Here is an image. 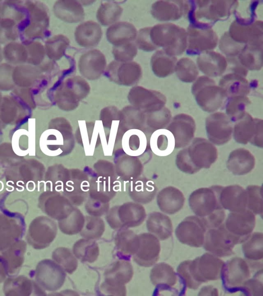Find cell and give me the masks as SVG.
I'll use <instances>...</instances> for the list:
<instances>
[{
	"mask_svg": "<svg viewBox=\"0 0 263 296\" xmlns=\"http://www.w3.org/2000/svg\"><path fill=\"white\" fill-rule=\"evenodd\" d=\"M106 66L105 57L97 49H91L83 54L78 62L80 73L90 80L99 78L105 71Z\"/></svg>",
	"mask_w": 263,
	"mask_h": 296,
	"instance_id": "19",
	"label": "cell"
},
{
	"mask_svg": "<svg viewBox=\"0 0 263 296\" xmlns=\"http://www.w3.org/2000/svg\"><path fill=\"white\" fill-rule=\"evenodd\" d=\"M224 263L219 257L205 253L194 260L181 262L177 273L186 287L196 290L203 283L220 279Z\"/></svg>",
	"mask_w": 263,
	"mask_h": 296,
	"instance_id": "1",
	"label": "cell"
},
{
	"mask_svg": "<svg viewBox=\"0 0 263 296\" xmlns=\"http://www.w3.org/2000/svg\"><path fill=\"white\" fill-rule=\"evenodd\" d=\"M137 52V47L133 42L114 46L112 48V54L115 61L121 62L132 61Z\"/></svg>",
	"mask_w": 263,
	"mask_h": 296,
	"instance_id": "42",
	"label": "cell"
},
{
	"mask_svg": "<svg viewBox=\"0 0 263 296\" xmlns=\"http://www.w3.org/2000/svg\"><path fill=\"white\" fill-rule=\"evenodd\" d=\"M84 219L81 213L72 214L66 217V233L73 234L82 230L84 225Z\"/></svg>",
	"mask_w": 263,
	"mask_h": 296,
	"instance_id": "45",
	"label": "cell"
},
{
	"mask_svg": "<svg viewBox=\"0 0 263 296\" xmlns=\"http://www.w3.org/2000/svg\"><path fill=\"white\" fill-rule=\"evenodd\" d=\"M205 129L209 141L219 145L227 143L233 133L231 121L221 112L213 113L206 118Z\"/></svg>",
	"mask_w": 263,
	"mask_h": 296,
	"instance_id": "15",
	"label": "cell"
},
{
	"mask_svg": "<svg viewBox=\"0 0 263 296\" xmlns=\"http://www.w3.org/2000/svg\"><path fill=\"white\" fill-rule=\"evenodd\" d=\"M129 96L137 105L151 112L164 107L166 101L165 97L160 92L141 86L133 87Z\"/></svg>",
	"mask_w": 263,
	"mask_h": 296,
	"instance_id": "21",
	"label": "cell"
},
{
	"mask_svg": "<svg viewBox=\"0 0 263 296\" xmlns=\"http://www.w3.org/2000/svg\"><path fill=\"white\" fill-rule=\"evenodd\" d=\"M125 150L129 149L127 153H134L139 155L142 154L146 147V138L143 132L136 130L134 132V135L124 136Z\"/></svg>",
	"mask_w": 263,
	"mask_h": 296,
	"instance_id": "40",
	"label": "cell"
},
{
	"mask_svg": "<svg viewBox=\"0 0 263 296\" xmlns=\"http://www.w3.org/2000/svg\"><path fill=\"white\" fill-rule=\"evenodd\" d=\"M122 11V8L115 2H103L98 9L97 18L103 26L111 25L119 20Z\"/></svg>",
	"mask_w": 263,
	"mask_h": 296,
	"instance_id": "37",
	"label": "cell"
},
{
	"mask_svg": "<svg viewBox=\"0 0 263 296\" xmlns=\"http://www.w3.org/2000/svg\"><path fill=\"white\" fill-rule=\"evenodd\" d=\"M228 33L235 41L243 45L263 44L262 22L237 17L231 24Z\"/></svg>",
	"mask_w": 263,
	"mask_h": 296,
	"instance_id": "10",
	"label": "cell"
},
{
	"mask_svg": "<svg viewBox=\"0 0 263 296\" xmlns=\"http://www.w3.org/2000/svg\"><path fill=\"white\" fill-rule=\"evenodd\" d=\"M175 72L178 79L185 83L194 82L199 74L197 65L188 58H181L177 62Z\"/></svg>",
	"mask_w": 263,
	"mask_h": 296,
	"instance_id": "38",
	"label": "cell"
},
{
	"mask_svg": "<svg viewBox=\"0 0 263 296\" xmlns=\"http://www.w3.org/2000/svg\"><path fill=\"white\" fill-rule=\"evenodd\" d=\"M217 150L214 144L202 138L193 139L176 155V164L182 172L194 174L201 169H208L217 160Z\"/></svg>",
	"mask_w": 263,
	"mask_h": 296,
	"instance_id": "3",
	"label": "cell"
},
{
	"mask_svg": "<svg viewBox=\"0 0 263 296\" xmlns=\"http://www.w3.org/2000/svg\"><path fill=\"white\" fill-rule=\"evenodd\" d=\"M148 230L159 240H164L172 235L173 225L170 217L158 212L149 214L146 220Z\"/></svg>",
	"mask_w": 263,
	"mask_h": 296,
	"instance_id": "31",
	"label": "cell"
},
{
	"mask_svg": "<svg viewBox=\"0 0 263 296\" xmlns=\"http://www.w3.org/2000/svg\"><path fill=\"white\" fill-rule=\"evenodd\" d=\"M127 214L114 211L108 214V223L112 228L135 227L144 221L146 213L144 208L139 206L136 210L126 211Z\"/></svg>",
	"mask_w": 263,
	"mask_h": 296,
	"instance_id": "29",
	"label": "cell"
},
{
	"mask_svg": "<svg viewBox=\"0 0 263 296\" xmlns=\"http://www.w3.org/2000/svg\"><path fill=\"white\" fill-rule=\"evenodd\" d=\"M247 193V209L255 215L262 214V189L261 186L250 185L246 189Z\"/></svg>",
	"mask_w": 263,
	"mask_h": 296,
	"instance_id": "39",
	"label": "cell"
},
{
	"mask_svg": "<svg viewBox=\"0 0 263 296\" xmlns=\"http://www.w3.org/2000/svg\"><path fill=\"white\" fill-rule=\"evenodd\" d=\"M233 128L235 140L239 143L246 144L248 142L262 147V120L253 118L246 113L239 120L235 122Z\"/></svg>",
	"mask_w": 263,
	"mask_h": 296,
	"instance_id": "11",
	"label": "cell"
},
{
	"mask_svg": "<svg viewBox=\"0 0 263 296\" xmlns=\"http://www.w3.org/2000/svg\"><path fill=\"white\" fill-rule=\"evenodd\" d=\"M152 283L160 292H179V286L186 287L184 283L173 267L165 263L155 265L151 270Z\"/></svg>",
	"mask_w": 263,
	"mask_h": 296,
	"instance_id": "16",
	"label": "cell"
},
{
	"mask_svg": "<svg viewBox=\"0 0 263 296\" xmlns=\"http://www.w3.org/2000/svg\"><path fill=\"white\" fill-rule=\"evenodd\" d=\"M255 224V214L248 209L230 213L224 223L227 231L238 244L242 243L251 235Z\"/></svg>",
	"mask_w": 263,
	"mask_h": 296,
	"instance_id": "13",
	"label": "cell"
},
{
	"mask_svg": "<svg viewBox=\"0 0 263 296\" xmlns=\"http://www.w3.org/2000/svg\"><path fill=\"white\" fill-rule=\"evenodd\" d=\"M150 29L151 27H145L139 30L135 39L137 47L145 51H152L158 48L151 41Z\"/></svg>",
	"mask_w": 263,
	"mask_h": 296,
	"instance_id": "44",
	"label": "cell"
},
{
	"mask_svg": "<svg viewBox=\"0 0 263 296\" xmlns=\"http://www.w3.org/2000/svg\"><path fill=\"white\" fill-rule=\"evenodd\" d=\"M219 86L224 91L227 98L236 96H247L250 87L245 77L234 73H229L220 79Z\"/></svg>",
	"mask_w": 263,
	"mask_h": 296,
	"instance_id": "30",
	"label": "cell"
},
{
	"mask_svg": "<svg viewBox=\"0 0 263 296\" xmlns=\"http://www.w3.org/2000/svg\"><path fill=\"white\" fill-rule=\"evenodd\" d=\"M237 244L236 240L222 223L217 227L207 230L203 246L210 253L222 257L233 254V249Z\"/></svg>",
	"mask_w": 263,
	"mask_h": 296,
	"instance_id": "9",
	"label": "cell"
},
{
	"mask_svg": "<svg viewBox=\"0 0 263 296\" xmlns=\"http://www.w3.org/2000/svg\"><path fill=\"white\" fill-rule=\"evenodd\" d=\"M74 36L80 46L92 47L100 42L102 36V30L97 23L92 21H86L77 26Z\"/></svg>",
	"mask_w": 263,
	"mask_h": 296,
	"instance_id": "26",
	"label": "cell"
},
{
	"mask_svg": "<svg viewBox=\"0 0 263 296\" xmlns=\"http://www.w3.org/2000/svg\"><path fill=\"white\" fill-rule=\"evenodd\" d=\"M247 96H236L227 98L225 102L226 115L231 122H236L246 114V109L250 103Z\"/></svg>",
	"mask_w": 263,
	"mask_h": 296,
	"instance_id": "36",
	"label": "cell"
},
{
	"mask_svg": "<svg viewBox=\"0 0 263 296\" xmlns=\"http://www.w3.org/2000/svg\"><path fill=\"white\" fill-rule=\"evenodd\" d=\"M139 246L135 256L138 264L150 267L159 258L160 244L159 239L151 233H143L139 236Z\"/></svg>",
	"mask_w": 263,
	"mask_h": 296,
	"instance_id": "18",
	"label": "cell"
},
{
	"mask_svg": "<svg viewBox=\"0 0 263 296\" xmlns=\"http://www.w3.org/2000/svg\"><path fill=\"white\" fill-rule=\"evenodd\" d=\"M222 188L220 186H213L199 188L189 196L190 208L201 219L207 230L219 226L224 220L225 212L219 201Z\"/></svg>",
	"mask_w": 263,
	"mask_h": 296,
	"instance_id": "2",
	"label": "cell"
},
{
	"mask_svg": "<svg viewBox=\"0 0 263 296\" xmlns=\"http://www.w3.org/2000/svg\"><path fill=\"white\" fill-rule=\"evenodd\" d=\"M54 9L58 17L67 23H79L85 17L84 10L78 1H59L55 5Z\"/></svg>",
	"mask_w": 263,
	"mask_h": 296,
	"instance_id": "33",
	"label": "cell"
},
{
	"mask_svg": "<svg viewBox=\"0 0 263 296\" xmlns=\"http://www.w3.org/2000/svg\"><path fill=\"white\" fill-rule=\"evenodd\" d=\"M157 205L161 211L174 214L183 207L185 198L178 189L170 186L161 190L157 195Z\"/></svg>",
	"mask_w": 263,
	"mask_h": 296,
	"instance_id": "24",
	"label": "cell"
},
{
	"mask_svg": "<svg viewBox=\"0 0 263 296\" xmlns=\"http://www.w3.org/2000/svg\"><path fill=\"white\" fill-rule=\"evenodd\" d=\"M177 59L163 50L157 51L152 57L151 65L154 74L159 78L166 77L175 72Z\"/></svg>",
	"mask_w": 263,
	"mask_h": 296,
	"instance_id": "35",
	"label": "cell"
},
{
	"mask_svg": "<svg viewBox=\"0 0 263 296\" xmlns=\"http://www.w3.org/2000/svg\"><path fill=\"white\" fill-rule=\"evenodd\" d=\"M137 33L136 28L132 24L119 22L108 28L106 38L114 46H117L133 42L136 39Z\"/></svg>",
	"mask_w": 263,
	"mask_h": 296,
	"instance_id": "27",
	"label": "cell"
},
{
	"mask_svg": "<svg viewBox=\"0 0 263 296\" xmlns=\"http://www.w3.org/2000/svg\"><path fill=\"white\" fill-rule=\"evenodd\" d=\"M247 199L246 190L237 184L222 187L219 194L221 207L231 212L247 209Z\"/></svg>",
	"mask_w": 263,
	"mask_h": 296,
	"instance_id": "22",
	"label": "cell"
},
{
	"mask_svg": "<svg viewBox=\"0 0 263 296\" xmlns=\"http://www.w3.org/2000/svg\"><path fill=\"white\" fill-rule=\"evenodd\" d=\"M149 36L153 44L157 48L172 56L181 55L186 49V31L172 23L157 24L151 27Z\"/></svg>",
	"mask_w": 263,
	"mask_h": 296,
	"instance_id": "4",
	"label": "cell"
},
{
	"mask_svg": "<svg viewBox=\"0 0 263 296\" xmlns=\"http://www.w3.org/2000/svg\"><path fill=\"white\" fill-rule=\"evenodd\" d=\"M262 44H246L237 57L248 70H259L262 68Z\"/></svg>",
	"mask_w": 263,
	"mask_h": 296,
	"instance_id": "34",
	"label": "cell"
},
{
	"mask_svg": "<svg viewBox=\"0 0 263 296\" xmlns=\"http://www.w3.org/2000/svg\"><path fill=\"white\" fill-rule=\"evenodd\" d=\"M242 250L249 265L253 268L262 266L263 234L254 232L242 243ZM249 265V266H250Z\"/></svg>",
	"mask_w": 263,
	"mask_h": 296,
	"instance_id": "28",
	"label": "cell"
},
{
	"mask_svg": "<svg viewBox=\"0 0 263 296\" xmlns=\"http://www.w3.org/2000/svg\"><path fill=\"white\" fill-rule=\"evenodd\" d=\"M250 276L248 262L241 257H233L224 262L222 269L220 278L223 289L228 293L240 291Z\"/></svg>",
	"mask_w": 263,
	"mask_h": 296,
	"instance_id": "7",
	"label": "cell"
},
{
	"mask_svg": "<svg viewBox=\"0 0 263 296\" xmlns=\"http://www.w3.org/2000/svg\"><path fill=\"white\" fill-rule=\"evenodd\" d=\"M227 68L232 71L231 73H236L244 77L247 76L248 70L239 62L237 57H227Z\"/></svg>",
	"mask_w": 263,
	"mask_h": 296,
	"instance_id": "46",
	"label": "cell"
},
{
	"mask_svg": "<svg viewBox=\"0 0 263 296\" xmlns=\"http://www.w3.org/2000/svg\"><path fill=\"white\" fill-rule=\"evenodd\" d=\"M166 129L174 136L175 148H184L193 139L196 130L195 122L190 115L180 114L171 120Z\"/></svg>",
	"mask_w": 263,
	"mask_h": 296,
	"instance_id": "17",
	"label": "cell"
},
{
	"mask_svg": "<svg viewBox=\"0 0 263 296\" xmlns=\"http://www.w3.org/2000/svg\"><path fill=\"white\" fill-rule=\"evenodd\" d=\"M106 76L119 84L130 86L138 82L142 76L140 65L133 61H112L105 70Z\"/></svg>",
	"mask_w": 263,
	"mask_h": 296,
	"instance_id": "14",
	"label": "cell"
},
{
	"mask_svg": "<svg viewBox=\"0 0 263 296\" xmlns=\"http://www.w3.org/2000/svg\"><path fill=\"white\" fill-rule=\"evenodd\" d=\"M192 92L198 105L209 113L218 110L227 99L224 91L215 81L204 76L196 80L192 85Z\"/></svg>",
	"mask_w": 263,
	"mask_h": 296,
	"instance_id": "6",
	"label": "cell"
},
{
	"mask_svg": "<svg viewBox=\"0 0 263 296\" xmlns=\"http://www.w3.org/2000/svg\"><path fill=\"white\" fill-rule=\"evenodd\" d=\"M150 145L153 152L156 155L159 156H167L175 148L174 136L167 129H158L151 136Z\"/></svg>",
	"mask_w": 263,
	"mask_h": 296,
	"instance_id": "32",
	"label": "cell"
},
{
	"mask_svg": "<svg viewBox=\"0 0 263 296\" xmlns=\"http://www.w3.org/2000/svg\"><path fill=\"white\" fill-rule=\"evenodd\" d=\"M198 68L208 77L222 75L227 69L226 58L219 53L207 51L200 54L196 60Z\"/></svg>",
	"mask_w": 263,
	"mask_h": 296,
	"instance_id": "23",
	"label": "cell"
},
{
	"mask_svg": "<svg viewBox=\"0 0 263 296\" xmlns=\"http://www.w3.org/2000/svg\"><path fill=\"white\" fill-rule=\"evenodd\" d=\"M207 229L201 219L197 216H189L178 225L175 235L182 244L192 247L203 246Z\"/></svg>",
	"mask_w": 263,
	"mask_h": 296,
	"instance_id": "12",
	"label": "cell"
},
{
	"mask_svg": "<svg viewBox=\"0 0 263 296\" xmlns=\"http://www.w3.org/2000/svg\"><path fill=\"white\" fill-rule=\"evenodd\" d=\"M255 163V158L249 150L238 149L230 154L227 167L234 175H243L251 172Z\"/></svg>",
	"mask_w": 263,
	"mask_h": 296,
	"instance_id": "25",
	"label": "cell"
},
{
	"mask_svg": "<svg viewBox=\"0 0 263 296\" xmlns=\"http://www.w3.org/2000/svg\"><path fill=\"white\" fill-rule=\"evenodd\" d=\"M187 45L186 53L199 55L215 48L218 41V36L212 26L203 23H191L186 30Z\"/></svg>",
	"mask_w": 263,
	"mask_h": 296,
	"instance_id": "8",
	"label": "cell"
},
{
	"mask_svg": "<svg viewBox=\"0 0 263 296\" xmlns=\"http://www.w3.org/2000/svg\"><path fill=\"white\" fill-rule=\"evenodd\" d=\"M245 45L232 39L229 35L228 32L224 33L219 43L220 50L227 57H237Z\"/></svg>",
	"mask_w": 263,
	"mask_h": 296,
	"instance_id": "41",
	"label": "cell"
},
{
	"mask_svg": "<svg viewBox=\"0 0 263 296\" xmlns=\"http://www.w3.org/2000/svg\"><path fill=\"white\" fill-rule=\"evenodd\" d=\"M262 271L261 269L253 278H249L243 284L240 292L247 295H262L263 292Z\"/></svg>",
	"mask_w": 263,
	"mask_h": 296,
	"instance_id": "43",
	"label": "cell"
},
{
	"mask_svg": "<svg viewBox=\"0 0 263 296\" xmlns=\"http://www.w3.org/2000/svg\"><path fill=\"white\" fill-rule=\"evenodd\" d=\"M189 2L184 1H159L152 6L153 16L160 21H176L187 14Z\"/></svg>",
	"mask_w": 263,
	"mask_h": 296,
	"instance_id": "20",
	"label": "cell"
},
{
	"mask_svg": "<svg viewBox=\"0 0 263 296\" xmlns=\"http://www.w3.org/2000/svg\"><path fill=\"white\" fill-rule=\"evenodd\" d=\"M189 2L188 14L191 23L200 19L210 21L212 25L219 21L227 20L238 6L236 1H195Z\"/></svg>",
	"mask_w": 263,
	"mask_h": 296,
	"instance_id": "5",
	"label": "cell"
}]
</instances>
